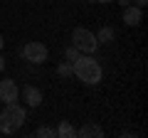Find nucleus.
<instances>
[{
	"label": "nucleus",
	"mask_w": 148,
	"mask_h": 138,
	"mask_svg": "<svg viewBox=\"0 0 148 138\" xmlns=\"http://www.w3.org/2000/svg\"><path fill=\"white\" fill-rule=\"evenodd\" d=\"M72 67H74V77L79 81H84V84H89V86H96L101 81V77H104L101 64L96 62L91 54H84V57L79 54V59L72 62Z\"/></svg>",
	"instance_id": "1"
},
{
	"label": "nucleus",
	"mask_w": 148,
	"mask_h": 138,
	"mask_svg": "<svg viewBox=\"0 0 148 138\" xmlns=\"http://www.w3.org/2000/svg\"><path fill=\"white\" fill-rule=\"evenodd\" d=\"M27 113L22 106H17L15 104H5V109H3V113H0V133H5V136H10V133L20 131L22 123H25Z\"/></svg>",
	"instance_id": "2"
},
{
	"label": "nucleus",
	"mask_w": 148,
	"mask_h": 138,
	"mask_svg": "<svg viewBox=\"0 0 148 138\" xmlns=\"http://www.w3.org/2000/svg\"><path fill=\"white\" fill-rule=\"evenodd\" d=\"M72 44L79 49L82 54H94L96 47H99L96 35H94L91 30H86V27H74V32H72Z\"/></svg>",
	"instance_id": "3"
},
{
	"label": "nucleus",
	"mask_w": 148,
	"mask_h": 138,
	"mask_svg": "<svg viewBox=\"0 0 148 138\" xmlns=\"http://www.w3.org/2000/svg\"><path fill=\"white\" fill-rule=\"evenodd\" d=\"M22 57L30 64H45L47 57H49V49H47L45 42H27L25 47H22Z\"/></svg>",
	"instance_id": "4"
},
{
	"label": "nucleus",
	"mask_w": 148,
	"mask_h": 138,
	"mask_svg": "<svg viewBox=\"0 0 148 138\" xmlns=\"http://www.w3.org/2000/svg\"><path fill=\"white\" fill-rule=\"evenodd\" d=\"M20 96V86L15 84V79H3L0 81V101L3 104H15Z\"/></svg>",
	"instance_id": "5"
},
{
	"label": "nucleus",
	"mask_w": 148,
	"mask_h": 138,
	"mask_svg": "<svg viewBox=\"0 0 148 138\" xmlns=\"http://www.w3.org/2000/svg\"><path fill=\"white\" fill-rule=\"evenodd\" d=\"M20 94L25 96V101H27V106H30V109H40V106H42V91L37 89V86L25 84L20 89Z\"/></svg>",
	"instance_id": "6"
},
{
	"label": "nucleus",
	"mask_w": 148,
	"mask_h": 138,
	"mask_svg": "<svg viewBox=\"0 0 148 138\" xmlns=\"http://www.w3.org/2000/svg\"><path fill=\"white\" fill-rule=\"evenodd\" d=\"M123 22H126L128 27H136V25H141V20H143V8H136V5H126L123 8Z\"/></svg>",
	"instance_id": "7"
},
{
	"label": "nucleus",
	"mask_w": 148,
	"mask_h": 138,
	"mask_svg": "<svg viewBox=\"0 0 148 138\" xmlns=\"http://www.w3.org/2000/svg\"><path fill=\"white\" fill-rule=\"evenodd\" d=\"M77 136H82V138H91V136L101 138V136H104V128H101L99 123H94V121H86L84 126L77 131Z\"/></svg>",
	"instance_id": "8"
},
{
	"label": "nucleus",
	"mask_w": 148,
	"mask_h": 138,
	"mask_svg": "<svg viewBox=\"0 0 148 138\" xmlns=\"http://www.w3.org/2000/svg\"><path fill=\"white\" fill-rule=\"evenodd\" d=\"M114 40H116V30L109 27V25H104L99 32H96V42L99 44H109V42H114Z\"/></svg>",
	"instance_id": "9"
},
{
	"label": "nucleus",
	"mask_w": 148,
	"mask_h": 138,
	"mask_svg": "<svg viewBox=\"0 0 148 138\" xmlns=\"http://www.w3.org/2000/svg\"><path fill=\"white\" fill-rule=\"evenodd\" d=\"M57 136H59V138H74V136H77V128H74L69 121H59Z\"/></svg>",
	"instance_id": "10"
},
{
	"label": "nucleus",
	"mask_w": 148,
	"mask_h": 138,
	"mask_svg": "<svg viewBox=\"0 0 148 138\" xmlns=\"http://www.w3.org/2000/svg\"><path fill=\"white\" fill-rule=\"evenodd\" d=\"M57 74L62 77V79H67V77H74V67H72V62H62L57 67Z\"/></svg>",
	"instance_id": "11"
},
{
	"label": "nucleus",
	"mask_w": 148,
	"mask_h": 138,
	"mask_svg": "<svg viewBox=\"0 0 148 138\" xmlns=\"http://www.w3.org/2000/svg\"><path fill=\"white\" fill-rule=\"evenodd\" d=\"M35 136H37V138H54V136H57V131L49 128V126H40V128L35 131Z\"/></svg>",
	"instance_id": "12"
},
{
	"label": "nucleus",
	"mask_w": 148,
	"mask_h": 138,
	"mask_svg": "<svg viewBox=\"0 0 148 138\" xmlns=\"http://www.w3.org/2000/svg\"><path fill=\"white\" fill-rule=\"evenodd\" d=\"M79 54H82V52L74 47V44H69V47L64 49V59H67V62H77V59H79Z\"/></svg>",
	"instance_id": "13"
},
{
	"label": "nucleus",
	"mask_w": 148,
	"mask_h": 138,
	"mask_svg": "<svg viewBox=\"0 0 148 138\" xmlns=\"http://www.w3.org/2000/svg\"><path fill=\"white\" fill-rule=\"evenodd\" d=\"M131 5H136V8H146V5H148V0H131Z\"/></svg>",
	"instance_id": "14"
},
{
	"label": "nucleus",
	"mask_w": 148,
	"mask_h": 138,
	"mask_svg": "<svg viewBox=\"0 0 148 138\" xmlns=\"http://www.w3.org/2000/svg\"><path fill=\"white\" fill-rule=\"evenodd\" d=\"M5 67H8V64H5V57H3V52H0V72H5Z\"/></svg>",
	"instance_id": "15"
},
{
	"label": "nucleus",
	"mask_w": 148,
	"mask_h": 138,
	"mask_svg": "<svg viewBox=\"0 0 148 138\" xmlns=\"http://www.w3.org/2000/svg\"><path fill=\"white\" fill-rule=\"evenodd\" d=\"M116 3H119V5H121V8H126V5H131V0H116Z\"/></svg>",
	"instance_id": "16"
},
{
	"label": "nucleus",
	"mask_w": 148,
	"mask_h": 138,
	"mask_svg": "<svg viewBox=\"0 0 148 138\" xmlns=\"http://www.w3.org/2000/svg\"><path fill=\"white\" fill-rule=\"evenodd\" d=\"M3 47H5V40H3V35H0V52H3Z\"/></svg>",
	"instance_id": "17"
},
{
	"label": "nucleus",
	"mask_w": 148,
	"mask_h": 138,
	"mask_svg": "<svg viewBox=\"0 0 148 138\" xmlns=\"http://www.w3.org/2000/svg\"><path fill=\"white\" fill-rule=\"evenodd\" d=\"M94 3H114V0H94Z\"/></svg>",
	"instance_id": "18"
},
{
	"label": "nucleus",
	"mask_w": 148,
	"mask_h": 138,
	"mask_svg": "<svg viewBox=\"0 0 148 138\" xmlns=\"http://www.w3.org/2000/svg\"><path fill=\"white\" fill-rule=\"evenodd\" d=\"M82 3H94V0H82Z\"/></svg>",
	"instance_id": "19"
}]
</instances>
